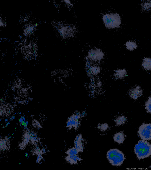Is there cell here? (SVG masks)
<instances>
[{"instance_id": "5b68a950", "label": "cell", "mask_w": 151, "mask_h": 170, "mask_svg": "<svg viewBox=\"0 0 151 170\" xmlns=\"http://www.w3.org/2000/svg\"><path fill=\"white\" fill-rule=\"evenodd\" d=\"M80 113L76 112L70 116L68 119L66 123V127L69 129L74 128L77 129L79 127V119L81 116Z\"/></svg>"}, {"instance_id": "30bf717a", "label": "cell", "mask_w": 151, "mask_h": 170, "mask_svg": "<svg viewBox=\"0 0 151 170\" xmlns=\"http://www.w3.org/2000/svg\"><path fill=\"white\" fill-rule=\"evenodd\" d=\"M9 138H5L1 139V138L0 148L1 151H5L9 149L10 144Z\"/></svg>"}, {"instance_id": "f1b7e54d", "label": "cell", "mask_w": 151, "mask_h": 170, "mask_svg": "<svg viewBox=\"0 0 151 170\" xmlns=\"http://www.w3.org/2000/svg\"><path fill=\"white\" fill-rule=\"evenodd\" d=\"M150 97L151 98V95H150Z\"/></svg>"}, {"instance_id": "9c48e42d", "label": "cell", "mask_w": 151, "mask_h": 170, "mask_svg": "<svg viewBox=\"0 0 151 170\" xmlns=\"http://www.w3.org/2000/svg\"><path fill=\"white\" fill-rule=\"evenodd\" d=\"M75 146L78 152H82L83 151V143L82 135L79 134L74 140Z\"/></svg>"}, {"instance_id": "ba28073f", "label": "cell", "mask_w": 151, "mask_h": 170, "mask_svg": "<svg viewBox=\"0 0 151 170\" xmlns=\"http://www.w3.org/2000/svg\"><path fill=\"white\" fill-rule=\"evenodd\" d=\"M143 94V91L141 87L137 86L132 88L129 89V94L130 97L134 99H137L141 96Z\"/></svg>"}, {"instance_id": "ac0fdd59", "label": "cell", "mask_w": 151, "mask_h": 170, "mask_svg": "<svg viewBox=\"0 0 151 170\" xmlns=\"http://www.w3.org/2000/svg\"><path fill=\"white\" fill-rule=\"evenodd\" d=\"M78 153L79 152L75 147H73L72 148L69 149L66 152V153L68 154V156H70L78 155Z\"/></svg>"}, {"instance_id": "83f0119b", "label": "cell", "mask_w": 151, "mask_h": 170, "mask_svg": "<svg viewBox=\"0 0 151 170\" xmlns=\"http://www.w3.org/2000/svg\"><path fill=\"white\" fill-rule=\"evenodd\" d=\"M150 168H151V165H150Z\"/></svg>"}, {"instance_id": "d6986e66", "label": "cell", "mask_w": 151, "mask_h": 170, "mask_svg": "<svg viewBox=\"0 0 151 170\" xmlns=\"http://www.w3.org/2000/svg\"><path fill=\"white\" fill-rule=\"evenodd\" d=\"M34 29V26L31 24L26 26L24 30L25 35L28 36L32 33Z\"/></svg>"}, {"instance_id": "4316f807", "label": "cell", "mask_w": 151, "mask_h": 170, "mask_svg": "<svg viewBox=\"0 0 151 170\" xmlns=\"http://www.w3.org/2000/svg\"><path fill=\"white\" fill-rule=\"evenodd\" d=\"M16 113H17V112H15V114H14V115H15L16 114Z\"/></svg>"}, {"instance_id": "cb8c5ba5", "label": "cell", "mask_w": 151, "mask_h": 170, "mask_svg": "<svg viewBox=\"0 0 151 170\" xmlns=\"http://www.w3.org/2000/svg\"><path fill=\"white\" fill-rule=\"evenodd\" d=\"M102 83L100 81H98L97 83V86L99 88L101 87L102 86Z\"/></svg>"}, {"instance_id": "7a4b0ae2", "label": "cell", "mask_w": 151, "mask_h": 170, "mask_svg": "<svg viewBox=\"0 0 151 170\" xmlns=\"http://www.w3.org/2000/svg\"><path fill=\"white\" fill-rule=\"evenodd\" d=\"M105 27L108 29H114L119 27L121 24V19L117 13L106 14L102 17Z\"/></svg>"}, {"instance_id": "4fadbf2b", "label": "cell", "mask_w": 151, "mask_h": 170, "mask_svg": "<svg viewBox=\"0 0 151 170\" xmlns=\"http://www.w3.org/2000/svg\"><path fill=\"white\" fill-rule=\"evenodd\" d=\"M142 66L145 70H151V58H144Z\"/></svg>"}, {"instance_id": "ffe728a7", "label": "cell", "mask_w": 151, "mask_h": 170, "mask_svg": "<svg viewBox=\"0 0 151 170\" xmlns=\"http://www.w3.org/2000/svg\"><path fill=\"white\" fill-rule=\"evenodd\" d=\"M91 72L93 75H96L100 72V68L97 66H93L91 68Z\"/></svg>"}, {"instance_id": "7c38bea8", "label": "cell", "mask_w": 151, "mask_h": 170, "mask_svg": "<svg viewBox=\"0 0 151 170\" xmlns=\"http://www.w3.org/2000/svg\"><path fill=\"white\" fill-rule=\"evenodd\" d=\"M124 45L126 48L130 51H132L136 49L138 45L136 42L133 40H129L125 42Z\"/></svg>"}, {"instance_id": "603a6c76", "label": "cell", "mask_w": 151, "mask_h": 170, "mask_svg": "<svg viewBox=\"0 0 151 170\" xmlns=\"http://www.w3.org/2000/svg\"><path fill=\"white\" fill-rule=\"evenodd\" d=\"M32 125L33 127H41V125L40 123L36 120H34L33 121Z\"/></svg>"}, {"instance_id": "e0dca14e", "label": "cell", "mask_w": 151, "mask_h": 170, "mask_svg": "<svg viewBox=\"0 0 151 170\" xmlns=\"http://www.w3.org/2000/svg\"><path fill=\"white\" fill-rule=\"evenodd\" d=\"M142 7L144 10L151 11V1H145L142 4Z\"/></svg>"}, {"instance_id": "44dd1931", "label": "cell", "mask_w": 151, "mask_h": 170, "mask_svg": "<svg viewBox=\"0 0 151 170\" xmlns=\"http://www.w3.org/2000/svg\"><path fill=\"white\" fill-rule=\"evenodd\" d=\"M145 109L147 113H151V101L148 99L145 104Z\"/></svg>"}, {"instance_id": "3957f363", "label": "cell", "mask_w": 151, "mask_h": 170, "mask_svg": "<svg viewBox=\"0 0 151 170\" xmlns=\"http://www.w3.org/2000/svg\"><path fill=\"white\" fill-rule=\"evenodd\" d=\"M108 160L114 166H120L125 159L124 153L117 148L111 149L106 154Z\"/></svg>"}, {"instance_id": "484cf974", "label": "cell", "mask_w": 151, "mask_h": 170, "mask_svg": "<svg viewBox=\"0 0 151 170\" xmlns=\"http://www.w3.org/2000/svg\"><path fill=\"white\" fill-rule=\"evenodd\" d=\"M148 99L151 101V97L149 98Z\"/></svg>"}, {"instance_id": "2e32d148", "label": "cell", "mask_w": 151, "mask_h": 170, "mask_svg": "<svg viewBox=\"0 0 151 170\" xmlns=\"http://www.w3.org/2000/svg\"><path fill=\"white\" fill-rule=\"evenodd\" d=\"M127 120V117L124 115L119 116L114 120L116 124L119 125L124 124Z\"/></svg>"}, {"instance_id": "d4e9b609", "label": "cell", "mask_w": 151, "mask_h": 170, "mask_svg": "<svg viewBox=\"0 0 151 170\" xmlns=\"http://www.w3.org/2000/svg\"><path fill=\"white\" fill-rule=\"evenodd\" d=\"M64 1L65 2H66L68 4H70L71 5H73V4H71V3H70V2L69 0H64Z\"/></svg>"}, {"instance_id": "9a60e30c", "label": "cell", "mask_w": 151, "mask_h": 170, "mask_svg": "<svg viewBox=\"0 0 151 170\" xmlns=\"http://www.w3.org/2000/svg\"><path fill=\"white\" fill-rule=\"evenodd\" d=\"M115 75L117 78H123L127 76V73L125 69H118L115 71Z\"/></svg>"}, {"instance_id": "8fae6325", "label": "cell", "mask_w": 151, "mask_h": 170, "mask_svg": "<svg viewBox=\"0 0 151 170\" xmlns=\"http://www.w3.org/2000/svg\"><path fill=\"white\" fill-rule=\"evenodd\" d=\"M113 139L115 141L119 144L123 143L125 140L124 135L123 133L122 132H119L116 133L114 135Z\"/></svg>"}, {"instance_id": "7402d4cb", "label": "cell", "mask_w": 151, "mask_h": 170, "mask_svg": "<svg viewBox=\"0 0 151 170\" xmlns=\"http://www.w3.org/2000/svg\"><path fill=\"white\" fill-rule=\"evenodd\" d=\"M98 127L102 131H105L108 129L109 126L107 124L104 123L99 125Z\"/></svg>"}, {"instance_id": "6da1fadb", "label": "cell", "mask_w": 151, "mask_h": 170, "mask_svg": "<svg viewBox=\"0 0 151 170\" xmlns=\"http://www.w3.org/2000/svg\"><path fill=\"white\" fill-rule=\"evenodd\" d=\"M134 152L139 159L147 158L151 155V145L146 140H139L135 145Z\"/></svg>"}, {"instance_id": "8992f818", "label": "cell", "mask_w": 151, "mask_h": 170, "mask_svg": "<svg viewBox=\"0 0 151 170\" xmlns=\"http://www.w3.org/2000/svg\"><path fill=\"white\" fill-rule=\"evenodd\" d=\"M88 54L89 58L94 61H101L104 56V53L99 48L91 49L88 51Z\"/></svg>"}, {"instance_id": "277c9868", "label": "cell", "mask_w": 151, "mask_h": 170, "mask_svg": "<svg viewBox=\"0 0 151 170\" xmlns=\"http://www.w3.org/2000/svg\"><path fill=\"white\" fill-rule=\"evenodd\" d=\"M138 133L142 140H150L151 139V124L143 123L139 127Z\"/></svg>"}, {"instance_id": "52a82bcc", "label": "cell", "mask_w": 151, "mask_h": 170, "mask_svg": "<svg viewBox=\"0 0 151 170\" xmlns=\"http://www.w3.org/2000/svg\"><path fill=\"white\" fill-rule=\"evenodd\" d=\"M59 31L64 37H70L74 33V28L72 26L63 25L59 28Z\"/></svg>"}, {"instance_id": "5bb4252c", "label": "cell", "mask_w": 151, "mask_h": 170, "mask_svg": "<svg viewBox=\"0 0 151 170\" xmlns=\"http://www.w3.org/2000/svg\"><path fill=\"white\" fill-rule=\"evenodd\" d=\"M66 160L71 164H77L78 161H80L82 159L80 158L78 155L75 156H68L65 157Z\"/></svg>"}]
</instances>
